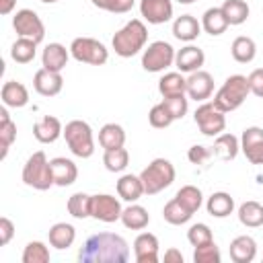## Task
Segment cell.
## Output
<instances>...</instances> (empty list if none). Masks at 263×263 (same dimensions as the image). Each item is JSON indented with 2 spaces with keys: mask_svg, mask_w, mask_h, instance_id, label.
<instances>
[{
  "mask_svg": "<svg viewBox=\"0 0 263 263\" xmlns=\"http://www.w3.org/2000/svg\"><path fill=\"white\" fill-rule=\"evenodd\" d=\"M121 224L129 230H144L150 224V214L144 205L132 203L121 212Z\"/></svg>",
  "mask_w": 263,
  "mask_h": 263,
  "instance_id": "obj_28",
  "label": "cell"
},
{
  "mask_svg": "<svg viewBox=\"0 0 263 263\" xmlns=\"http://www.w3.org/2000/svg\"><path fill=\"white\" fill-rule=\"evenodd\" d=\"M175 53L168 41H152L142 53V68L146 72H164L175 64Z\"/></svg>",
  "mask_w": 263,
  "mask_h": 263,
  "instance_id": "obj_9",
  "label": "cell"
},
{
  "mask_svg": "<svg viewBox=\"0 0 263 263\" xmlns=\"http://www.w3.org/2000/svg\"><path fill=\"white\" fill-rule=\"evenodd\" d=\"M148 41V29L140 18L127 21L111 39V45L119 58H132L144 49Z\"/></svg>",
  "mask_w": 263,
  "mask_h": 263,
  "instance_id": "obj_2",
  "label": "cell"
},
{
  "mask_svg": "<svg viewBox=\"0 0 263 263\" xmlns=\"http://www.w3.org/2000/svg\"><path fill=\"white\" fill-rule=\"evenodd\" d=\"M66 208H68V214H70L72 218H78V220L90 218V210H92V195L78 191V193H74V195H70V197H68Z\"/></svg>",
  "mask_w": 263,
  "mask_h": 263,
  "instance_id": "obj_36",
  "label": "cell"
},
{
  "mask_svg": "<svg viewBox=\"0 0 263 263\" xmlns=\"http://www.w3.org/2000/svg\"><path fill=\"white\" fill-rule=\"evenodd\" d=\"M21 259H23V263H49L51 255H49V249L45 242L31 240V242H27Z\"/></svg>",
  "mask_w": 263,
  "mask_h": 263,
  "instance_id": "obj_41",
  "label": "cell"
},
{
  "mask_svg": "<svg viewBox=\"0 0 263 263\" xmlns=\"http://www.w3.org/2000/svg\"><path fill=\"white\" fill-rule=\"evenodd\" d=\"M193 119L199 127V132L208 138H216L220 136L224 129H226V113L220 111L214 103H201L195 113H193Z\"/></svg>",
  "mask_w": 263,
  "mask_h": 263,
  "instance_id": "obj_8",
  "label": "cell"
},
{
  "mask_svg": "<svg viewBox=\"0 0 263 263\" xmlns=\"http://www.w3.org/2000/svg\"><path fill=\"white\" fill-rule=\"evenodd\" d=\"M164 263H183V255H181V251H177V249H168V251H164Z\"/></svg>",
  "mask_w": 263,
  "mask_h": 263,
  "instance_id": "obj_50",
  "label": "cell"
},
{
  "mask_svg": "<svg viewBox=\"0 0 263 263\" xmlns=\"http://www.w3.org/2000/svg\"><path fill=\"white\" fill-rule=\"evenodd\" d=\"M214 92V78L210 72L205 70H197V72H191L189 78H187V97L197 101V103H203L205 99H210Z\"/></svg>",
  "mask_w": 263,
  "mask_h": 263,
  "instance_id": "obj_15",
  "label": "cell"
},
{
  "mask_svg": "<svg viewBox=\"0 0 263 263\" xmlns=\"http://www.w3.org/2000/svg\"><path fill=\"white\" fill-rule=\"evenodd\" d=\"M175 197H177L191 214H195V212L201 208V203H203V193H201V189L195 187V185H183V187L177 191Z\"/></svg>",
  "mask_w": 263,
  "mask_h": 263,
  "instance_id": "obj_40",
  "label": "cell"
},
{
  "mask_svg": "<svg viewBox=\"0 0 263 263\" xmlns=\"http://www.w3.org/2000/svg\"><path fill=\"white\" fill-rule=\"evenodd\" d=\"M247 80H249L251 92H253L255 97L263 99V68H255V70L247 76Z\"/></svg>",
  "mask_w": 263,
  "mask_h": 263,
  "instance_id": "obj_48",
  "label": "cell"
},
{
  "mask_svg": "<svg viewBox=\"0 0 263 263\" xmlns=\"http://www.w3.org/2000/svg\"><path fill=\"white\" fill-rule=\"evenodd\" d=\"M97 8L107 10V12H115V14H123L129 12L134 6V0H90Z\"/></svg>",
  "mask_w": 263,
  "mask_h": 263,
  "instance_id": "obj_46",
  "label": "cell"
},
{
  "mask_svg": "<svg viewBox=\"0 0 263 263\" xmlns=\"http://www.w3.org/2000/svg\"><path fill=\"white\" fill-rule=\"evenodd\" d=\"M21 177H23V183L27 187H33L37 191H47L51 185H55L53 183L51 164H49V160H47L43 150H37L27 158Z\"/></svg>",
  "mask_w": 263,
  "mask_h": 263,
  "instance_id": "obj_4",
  "label": "cell"
},
{
  "mask_svg": "<svg viewBox=\"0 0 263 263\" xmlns=\"http://www.w3.org/2000/svg\"><path fill=\"white\" fill-rule=\"evenodd\" d=\"M191 216H193V214H191L177 197H173L171 201H166L164 208H162V218H164L168 224H173V226L187 224V222L191 220Z\"/></svg>",
  "mask_w": 263,
  "mask_h": 263,
  "instance_id": "obj_38",
  "label": "cell"
},
{
  "mask_svg": "<svg viewBox=\"0 0 263 263\" xmlns=\"http://www.w3.org/2000/svg\"><path fill=\"white\" fill-rule=\"evenodd\" d=\"M228 27H230V25H228V21H226V16H224V12H222L220 6L208 8V10L203 12V16H201V29H203L208 35H212V37L222 35Z\"/></svg>",
  "mask_w": 263,
  "mask_h": 263,
  "instance_id": "obj_27",
  "label": "cell"
},
{
  "mask_svg": "<svg viewBox=\"0 0 263 263\" xmlns=\"http://www.w3.org/2000/svg\"><path fill=\"white\" fill-rule=\"evenodd\" d=\"M238 150H240V140L236 136L224 134V132L220 136H216L214 146H212V152L218 158H222V160H234L236 154H238Z\"/></svg>",
  "mask_w": 263,
  "mask_h": 263,
  "instance_id": "obj_29",
  "label": "cell"
},
{
  "mask_svg": "<svg viewBox=\"0 0 263 263\" xmlns=\"http://www.w3.org/2000/svg\"><path fill=\"white\" fill-rule=\"evenodd\" d=\"M70 55L76 62L90 64V66H103L109 60V49L92 37H76L70 43Z\"/></svg>",
  "mask_w": 263,
  "mask_h": 263,
  "instance_id": "obj_7",
  "label": "cell"
},
{
  "mask_svg": "<svg viewBox=\"0 0 263 263\" xmlns=\"http://www.w3.org/2000/svg\"><path fill=\"white\" fill-rule=\"evenodd\" d=\"M70 58V49H66V45L62 43H47L43 53H41V66L53 72H62L68 64Z\"/></svg>",
  "mask_w": 263,
  "mask_h": 263,
  "instance_id": "obj_22",
  "label": "cell"
},
{
  "mask_svg": "<svg viewBox=\"0 0 263 263\" xmlns=\"http://www.w3.org/2000/svg\"><path fill=\"white\" fill-rule=\"evenodd\" d=\"M140 14L148 25H162L173 18V0H140Z\"/></svg>",
  "mask_w": 263,
  "mask_h": 263,
  "instance_id": "obj_13",
  "label": "cell"
},
{
  "mask_svg": "<svg viewBox=\"0 0 263 263\" xmlns=\"http://www.w3.org/2000/svg\"><path fill=\"white\" fill-rule=\"evenodd\" d=\"M187 240L191 242V247H199V245L212 242V240H214V234H212V230H210L208 224L197 222V224L189 226V230H187Z\"/></svg>",
  "mask_w": 263,
  "mask_h": 263,
  "instance_id": "obj_44",
  "label": "cell"
},
{
  "mask_svg": "<svg viewBox=\"0 0 263 263\" xmlns=\"http://www.w3.org/2000/svg\"><path fill=\"white\" fill-rule=\"evenodd\" d=\"M99 144L105 150H113V148H121L125 144V129L119 123H105L99 129Z\"/></svg>",
  "mask_w": 263,
  "mask_h": 263,
  "instance_id": "obj_34",
  "label": "cell"
},
{
  "mask_svg": "<svg viewBox=\"0 0 263 263\" xmlns=\"http://www.w3.org/2000/svg\"><path fill=\"white\" fill-rule=\"evenodd\" d=\"M121 203L117 197L109 195V193H97L92 195V210H90V218L99 220V222H105V224H111V222H117L121 220Z\"/></svg>",
  "mask_w": 263,
  "mask_h": 263,
  "instance_id": "obj_11",
  "label": "cell"
},
{
  "mask_svg": "<svg viewBox=\"0 0 263 263\" xmlns=\"http://www.w3.org/2000/svg\"><path fill=\"white\" fill-rule=\"evenodd\" d=\"M158 92L162 97L187 95V78L183 76V72H166L158 80Z\"/></svg>",
  "mask_w": 263,
  "mask_h": 263,
  "instance_id": "obj_31",
  "label": "cell"
},
{
  "mask_svg": "<svg viewBox=\"0 0 263 263\" xmlns=\"http://www.w3.org/2000/svg\"><path fill=\"white\" fill-rule=\"evenodd\" d=\"M230 53H232L234 62L251 64L255 60V55H257V43L247 35H238L230 45Z\"/></svg>",
  "mask_w": 263,
  "mask_h": 263,
  "instance_id": "obj_32",
  "label": "cell"
},
{
  "mask_svg": "<svg viewBox=\"0 0 263 263\" xmlns=\"http://www.w3.org/2000/svg\"><path fill=\"white\" fill-rule=\"evenodd\" d=\"M203 62H205V53L197 45H185V47H181L175 53V66H177V70L179 72H185V74H191V72L201 70Z\"/></svg>",
  "mask_w": 263,
  "mask_h": 263,
  "instance_id": "obj_17",
  "label": "cell"
},
{
  "mask_svg": "<svg viewBox=\"0 0 263 263\" xmlns=\"http://www.w3.org/2000/svg\"><path fill=\"white\" fill-rule=\"evenodd\" d=\"M64 138L70 152L78 158H90L95 154V136L86 121L72 119L64 127Z\"/></svg>",
  "mask_w": 263,
  "mask_h": 263,
  "instance_id": "obj_6",
  "label": "cell"
},
{
  "mask_svg": "<svg viewBox=\"0 0 263 263\" xmlns=\"http://www.w3.org/2000/svg\"><path fill=\"white\" fill-rule=\"evenodd\" d=\"M103 164H105V168L109 173H121L129 164V152L123 146L121 148H113V150H105Z\"/></svg>",
  "mask_w": 263,
  "mask_h": 263,
  "instance_id": "obj_39",
  "label": "cell"
},
{
  "mask_svg": "<svg viewBox=\"0 0 263 263\" xmlns=\"http://www.w3.org/2000/svg\"><path fill=\"white\" fill-rule=\"evenodd\" d=\"M117 195L129 203H136L142 195H146L140 175H121L117 181Z\"/></svg>",
  "mask_w": 263,
  "mask_h": 263,
  "instance_id": "obj_25",
  "label": "cell"
},
{
  "mask_svg": "<svg viewBox=\"0 0 263 263\" xmlns=\"http://www.w3.org/2000/svg\"><path fill=\"white\" fill-rule=\"evenodd\" d=\"M41 2H45V4H53V2H60V0H41Z\"/></svg>",
  "mask_w": 263,
  "mask_h": 263,
  "instance_id": "obj_53",
  "label": "cell"
},
{
  "mask_svg": "<svg viewBox=\"0 0 263 263\" xmlns=\"http://www.w3.org/2000/svg\"><path fill=\"white\" fill-rule=\"evenodd\" d=\"M35 55H37V41H33V39L18 37L10 47V58L16 64H29L35 60Z\"/></svg>",
  "mask_w": 263,
  "mask_h": 263,
  "instance_id": "obj_37",
  "label": "cell"
},
{
  "mask_svg": "<svg viewBox=\"0 0 263 263\" xmlns=\"http://www.w3.org/2000/svg\"><path fill=\"white\" fill-rule=\"evenodd\" d=\"M220 8H222V12H224V16H226L230 27L242 25L251 14V8H249V4L245 0H224V4Z\"/></svg>",
  "mask_w": 263,
  "mask_h": 263,
  "instance_id": "obj_35",
  "label": "cell"
},
{
  "mask_svg": "<svg viewBox=\"0 0 263 263\" xmlns=\"http://www.w3.org/2000/svg\"><path fill=\"white\" fill-rule=\"evenodd\" d=\"M210 156H214L212 148H205V146H199V144L191 146L189 152H187V158H189L191 164H203L205 160H210Z\"/></svg>",
  "mask_w": 263,
  "mask_h": 263,
  "instance_id": "obj_47",
  "label": "cell"
},
{
  "mask_svg": "<svg viewBox=\"0 0 263 263\" xmlns=\"http://www.w3.org/2000/svg\"><path fill=\"white\" fill-rule=\"evenodd\" d=\"M16 140V123L10 119L8 111H6V105L0 109V146H2V152H0V158L4 160L12 142Z\"/></svg>",
  "mask_w": 263,
  "mask_h": 263,
  "instance_id": "obj_33",
  "label": "cell"
},
{
  "mask_svg": "<svg viewBox=\"0 0 263 263\" xmlns=\"http://www.w3.org/2000/svg\"><path fill=\"white\" fill-rule=\"evenodd\" d=\"M251 88H249V80L247 76L242 74H232L224 80V84L216 90L214 95V105L224 111V113H230V111H236L249 97Z\"/></svg>",
  "mask_w": 263,
  "mask_h": 263,
  "instance_id": "obj_3",
  "label": "cell"
},
{
  "mask_svg": "<svg viewBox=\"0 0 263 263\" xmlns=\"http://www.w3.org/2000/svg\"><path fill=\"white\" fill-rule=\"evenodd\" d=\"M47 238H49V245L58 251H64V249H70L76 240V228L68 222H58L49 228L47 232Z\"/></svg>",
  "mask_w": 263,
  "mask_h": 263,
  "instance_id": "obj_24",
  "label": "cell"
},
{
  "mask_svg": "<svg viewBox=\"0 0 263 263\" xmlns=\"http://www.w3.org/2000/svg\"><path fill=\"white\" fill-rule=\"evenodd\" d=\"M33 88L41 95V97H55L62 92L64 88V78L62 72H53L47 68H39L33 76Z\"/></svg>",
  "mask_w": 263,
  "mask_h": 263,
  "instance_id": "obj_14",
  "label": "cell"
},
{
  "mask_svg": "<svg viewBox=\"0 0 263 263\" xmlns=\"http://www.w3.org/2000/svg\"><path fill=\"white\" fill-rule=\"evenodd\" d=\"M148 121H150L152 127H156V129H164V127H168L175 119H173L171 111L164 107V103H158V105H154V107L150 109V113H148Z\"/></svg>",
  "mask_w": 263,
  "mask_h": 263,
  "instance_id": "obj_43",
  "label": "cell"
},
{
  "mask_svg": "<svg viewBox=\"0 0 263 263\" xmlns=\"http://www.w3.org/2000/svg\"><path fill=\"white\" fill-rule=\"evenodd\" d=\"M205 210H208V214L214 216V218H226V216H230V214L234 212V199H232V195L226 193V191H216V193H212V195L208 197Z\"/></svg>",
  "mask_w": 263,
  "mask_h": 263,
  "instance_id": "obj_26",
  "label": "cell"
},
{
  "mask_svg": "<svg viewBox=\"0 0 263 263\" xmlns=\"http://www.w3.org/2000/svg\"><path fill=\"white\" fill-rule=\"evenodd\" d=\"M62 134H64L62 121L58 117H53V115H43L33 125V136L41 144H53Z\"/></svg>",
  "mask_w": 263,
  "mask_h": 263,
  "instance_id": "obj_18",
  "label": "cell"
},
{
  "mask_svg": "<svg viewBox=\"0 0 263 263\" xmlns=\"http://www.w3.org/2000/svg\"><path fill=\"white\" fill-rule=\"evenodd\" d=\"M0 97H2V103L6 107H12V109H21L29 103V90L23 82H16V80H6L2 84V90H0Z\"/></svg>",
  "mask_w": 263,
  "mask_h": 263,
  "instance_id": "obj_23",
  "label": "cell"
},
{
  "mask_svg": "<svg viewBox=\"0 0 263 263\" xmlns=\"http://www.w3.org/2000/svg\"><path fill=\"white\" fill-rule=\"evenodd\" d=\"M240 150L251 164H263V127H245L240 136Z\"/></svg>",
  "mask_w": 263,
  "mask_h": 263,
  "instance_id": "obj_12",
  "label": "cell"
},
{
  "mask_svg": "<svg viewBox=\"0 0 263 263\" xmlns=\"http://www.w3.org/2000/svg\"><path fill=\"white\" fill-rule=\"evenodd\" d=\"M193 261L195 263H220L222 261V253H220L218 245L212 240V242H205V245L195 247Z\"/></svg>",
  "mask_w": 263,
  "mask_h": 263,
  "instance_id": "obj_42",
  "label": "cell"
},
{
  "mask_svg": "<svg viewBox=\"0 0 263 263\" xmlns=\"http://www.w3.org/2000/svg\"><path fill=\"white\" fill-rule=\"evenodd\" d=\"M177 2H179V4H193L195 0H177Z\"/></svg>",
  "mask_w": 263,
  "mask_h": 263,
  "instance_id": "obj_52",
  "label": "cell"
},
{
  "mask_svg": "<svg viewBox=\"0 0 263 263\" xmlns=\"http://www.w3.org/2000/svg\"><path fill=\"white\" fill-rule=\"evenodd\" d=\"M12 27H14L18 37H27V39H33L37 43H41L45 37V25H43L41 16L31 8L16 10L12 16Z\"/></svg>",
  "mask_w": 263,
  "mask_h": 263,
  "instance_id": "obj_10",
  "label": "cell"
},
{
  "mask_svg": "<svg viewBox=\"0 0 263 263\" xmlns=\"http://www.w3.org/2000/svg\"><path fill=\"white\" fill-rule=\"evenodd\" d=\"M16 6V0H0V14H10Z\"/></svg>",
  "mask_w": 263,
  "mask_h": 263,
  "instance_id": "obj_51",
  "label": "cell"
},
{
  "mask_svg": "<svg viewBox=\"0 0 263 263\" xmlns=\"http://www.w3.org/2000/svg\"><path fill=\"white\" fill-rule=\"evenodd\" d=\"M12 236H14V224H12L10 218L2 216V218H0V245L6 247V245L12 240Z\"/></svg>",
  "mask_w": 263,
  "mask_h": 263,
  "instance_id": "obj_49",
  "label": "cell"
},
{
  "mask_svg": "<svg viewBox=\"0 0 263 263\" xmlns=\"http://www.w3.org/2000/svg\"><path fill=\"white\" fill-rule=\"evenodd\" d=\"M158 238L152 232H140L134 240V257L138 263H158Z\"/></svg>",
  "mask_w": 263,
  "mask_h": 263,
  "instance_id": "obj_16",
  "label": "cell"
},
{
  "mask_svg": "<svg viewBox=\"0 0 263 263\" xmlns=\"http://www.w3.org/2000/svg\"><path fill=\"white\" fill-rule=\"evenodd\" d=\"M49 164H51V173H53V183L58 187H70L72 183H76L78 166L74 164V160L64 158V156H55L49 160Z\"/></svg>",
  "mask_w": 263,
  "mask_h": 263,
  "instance_id": "obj_19",
  "label": "cell"
},
{
  "mask_svg": "<svg viewBox=\"0 0 263 263\" xmlns=\"http://www.w3.org/2000/svg\"><path fill=\"white\" fill-rule=\"evenodd\" d=\"M127 259H129V247L125 238L115 232L92 234L78 251L80 263H125Z\"/></svg>",
  "mask_w": 263,
  "mask_h": 263,
  "instance_id": "obj_1",
  "label": "cell"
},
{
  "mask_svg": "<svg viewBox=\"0 0 263 263\" xmlns=\"http://www.w3.org/2000/svg\"><path fill=\"white\" fill-rule=\"evenodd\" d=\"M144 193L146 195H156L162 189L171 187L175 181V166L166 158H154L142 173H140Z\"/></svg>",
  "mask_w": 263,
  "mask_h": 263,
  "instance_id": "obj_5",
  "label": "cell"
},
{
  "mask_svg": "<svg viewBox=\"0 0 263 263\" xmlns=\"http://www.w3.org/2000/svg\"><path fill=\"white\" fill-rule=\"evenodd\" d=\"M164 107L171 111L173 119H183L187 109H189V99L187 95H175V97H162Z\"/></svg>",
  "mask_w": 263,
  "mask_h": 263,
  "instance_id": "obj_45",
  "label": "cell"
},
{
  "mask_svg": "<svg viewBox=\"0 0 263 263\" xmlns=\"http://www.w3.org/2000/svg\"><path fill=\"white\" fill-rule=\"evenodd\" d=\"M199 33H201V23L193 14H181L173 21V35L179 41L191 43L199 37Z\"/></svg>",
  "mask_w": 263,
  "mask_h": 263,
  "instance_id": "obj_21",
  "label": "cell"
},
{
  "mask_svg": "<svg viewBox=\"0 0 263 263\" xmlns=\"http://www.w3.org/2000/svg\"><path fill=\"white\" fill-rule=\"evenodd\" d=\"M257 257V242L249 234H240L230 242V259L234 263H251Z\"/></svg>",
  "mask_w": 263,
  "mask_h": 263,
  "instance_id": "obj_20",
  "label": "cell"
},
{
  "mask_svg": "<svg viewBox=\"0 0 263 263\" xmlns=\"http://www.w3.org/2000/svg\"><path fill=\"white\" fill-rule=\"evenodd\" d=\"M236 216H238V222L242 226H247V228L263 226V205L259 201H255V199H249V201L240 203Z\"/></svg>",
  "mask_w": 263,
  "mask_h": 263,
  "instance_id": "obj_30",
  "label": "cell"
}]
</instances>
